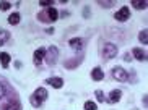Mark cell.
Returning <instances> with one entry per match:
<instances>
[{"instance_id":"cell-1","label":"cell","mask_w":148,"mask_h":110,"mask_svg":"<svg viewBox=\"0 0 148 110\" xmlns=\"http://www.w3.org/2000/svg\"><path fill=\"white\" fill-rule=\"evenodd\" d=\"M49 97V92H47V89L46 88H38L34 91V92L31 94L29 97V102H31V105L36 107V109H39L41 105H42V102L46 101Z\"/></svg>"},{"instance_id":"cell-2","label":"cell","mask_w":148,"mask_h":110,"mask_svg":"<svg viewBox=\"0 0 148 110\" xmlns=\"http://www.w3.org/2000/svg\"><path fill=\"white\" fill-rule=\"evenodd\" d=\"M38 20L41 23H56L59 20V11L54 7H49V8L42 10L41 13H38Z\"/></svg>"},{"instance_id":"cell-3","label":"cell","mask_w":148,"mask_h":110,"mask_svg":"<svg viewBox=\"0 0 148 110\" xmlns=\"http://www.w3.org/2000/svg\"><path fill=\"white\" fill-rule=\"evenodd\" d=\"M119 49L116 44H112V42H108V44H104V47H103V58L104 60H112L116 55H117Z\"/></svg>"},{"instance_id":"cell-4","label":"cell","mask_w":148,"mask_h":110,"mask_svg":"<svg viewBox=\"0 0 148 110\" xmlns=\"http://www.w3.org/2000/svg\"><path fill=\"white\" fill-rule=\"evenodd\" d=\"M57 58H59V49L54 47V45H51L49 49H46V57H44V60L47 62L49 66H54L57 63Z\"/></svg>"},{"instance_id":"cell-5","label":"cell","mask_w":148,"mask_h":110,"mask_svg":"<svg viewBox=\"0 0 148 110\" xmlns=\"http://www.w3.org/2000/svg\"><path fill=\"white\" fill-rule=\"evenodd\" d=\"M112 78L121 83H127L129 81V71L124 70L122 66H114L112 68Z\"/></svg>"},{"instance_id":"cell-6","label":"cell","mask_w":148,"mask_h":110,"mask_svg":"<svg viewBox=\"0 0 148 110\" xmlns=\"http://www.w3.org/2000/svg\"><path fill=\"white\" fill-rule=\"evenodd\" d=\"M114 18L121 23L127 21V20L130 18V8H129V7H121V8L117 10V13L114 15Z\"/></svg>"},{"instance_id":"cell-7","label":"cell","mask_w":148,"mask_h":110,"mask_svg":"<svg viewBox=\"0 0 148 110\" xmlns=\"http://www.w3.org/2000/svg\"><path fill=\"white\" fill-rule=\"evenodd\" d=\"M44 57H46V49H44V47L36 49L34 53H33V63H34L36 66H39L41 63L44 62Z\"/></svg>"},{"instance_id":"cell-8","label":"cell","mask_w":148,"mask_h":110,"mask_svg":"<svg viewBox=\"0 0 148 110\" xmlns=\"http://www.w3.org/2000/svg\"><path fill=\"white\" fill-rule=\"evenodd\" d=\"M46 84L52 86L54 89H60L62 86H64V79L59 78V76H52V78H47V79H46Z\"/></svg>"},{"instance_id":"cell-9","label":"cell","mask_w":148,"mask_h":110,"mask_svg":"<svg viewBox=\"0 0 148 110\" xmlns=\"http://www.w3.org/2000/svg\"><path fill=\"white\" fill-rule=\"evenodd\" d=\"M121 96H122L121 89H112V91L109 92V96H108V99H106V101H108L109 104H116V102L121 101Z\"/></svg>"},{"instance_id":"cell-10","label":"cell","mask_w":148,"mask_h":110,"mask_svg":"<svg viewBox=\"0 0 148 110\" xmlns=\"http://www.w3.org/2000/svg\"><path fill=\"white\" fill-rule=\"evenodd\" d=\"M132 55H134V58L138 60V62H147V52H145L143 49L135 47L134 50H132Z\"/></svg>"},{"instance_id":"cell-11","label":"cell","mask_w":148,"mask_h":110,"mask_svg":"<svg viewBox=\"0 0 148 110\" xmlns=\"http://www.w3.org/2000/svg\"><path fill=\"white\" fill-rule=\"evenodd\" d=\"M69 45L73 50H83V39H80V37H73V39L69 40Z\"/></svg>"},{"instance_id":"cell-12","label":"cell","mask_w":148,"mask_h":110,"mask_svg":"<svg viewBox=\"0 0 148 110\" xmlns=\"http://www.w3.org/2000/svg\"><path fill=\"white\" fill-rule=\"evenodd\" d=\"M104 78V71L101 70L99 66H95L91 70V79H95V81H101V79Z\"/></svg>"},{"instance_id":"cell-13","label":"cell","mask_w":148,"mask_h":110,"mask_svg":"<svg viewBox=\"0 0 148 110\" xmlns=\"http://www.w3.org/2000/svg\"><path fill=\"white\" fill-rule=\"evenodd\" d=\"M10 60H12L10 53H7V52H0V65L3 66V68H8Z\"/></svg>"},{"instance_id":"cell-14","label":"cell","mask_w":148,"mask_h":110,"mask_svg":"<svg viewBox=\"0 0 148 110\" xmlns=\"http://www.w3.org/2000/svg\"><path fill=\"white\" fill-rule=\"evenodd\" d=\"M10 40V32L5 29H0V45H5Z\"/></svg>"},{"instance_id":"cell-15","label":"cell","mask_w":148,"mask_h":110,"mask_svg":"<svg viewBox=\"0 0 148 110\" xmlns=\"http://www.w3.org/2000/svg\"><path fill=\"white\" fill-rule=\"evenodd\" d=\"M147 5V0H132V7H135L137 10H145Z\"/></svg>"},{"instance_id":"cell-16","label":"cell","mask_w":148,"mask_h":110,"mask_svg":"<svg viewBox=\"0 0 148 110\" xmlns=\"http://www.w3.org/2000/svg\"><path fill=\"white\" fill-rule=\"evenodd\" d=\"M20 18H21V16H20V13H18V11H15V13H12L8 16V23L15 26V24H18V23H20Z\"/></svg>"},{"instance_id":"cell-17","label":"cell","mask_w":148,"mask_h":110,"mask_svg":"<svg viewBox=\"0 0 148 110\" xmlns=\"http://www.w3.org/2000/svg\"><path fill=\"white\" fill-rule=\"evenodd\" d=\"M80 58H73V60H69V62H65V68H69V70H73L75 66L80 65Z\"/></svg>"},{"instance_id":"cell-18","label":"cell","mask_w":148,"mask_h":110,"mask_svg":"<svg viewBox=\"0 0 148 110\" xmlns=\"http://www.w3.org/2000/svg\"><path fill=\"white\" fill-rule=\"evenodd\" d=\"M7 94H8V88H7V83L0 79V99H2V97H5Z\"/></svg>"},{"instance_id":"cell-19","label":"cell","mask_w":148,"mask_h":110,"mask_svg":"<svg viewBox=\"0 0 148 110\" xmlns=\"http://www.w3.org/2000/svg\"><path fill=\"white\" fill-rule=\"evenodd\" d=\"M138 40L142 42V44H148V31L147 29H143V31H140V34H138Z\"/></svg>"},{"instance_id":"cell-20","label":"cell","mask_w":148,"mask_h":110,"mask_svg":"<svg viewBox=\"0 0 148 110\" xmlns=\"http://www.w3.org/2000/svg\"><path fill=\"white\" fill-rule=\"evenodd\" d=\"M83 107H85V110H98V105H96V102H93V101H86Z\"/></svg>"},{"instance_id":"cell-21","label":"cell","mask_w":148,"mask_h":110,"mask_svg":"<svg viewBox=\"0 0 148 110\" xmlns=\"http://www.w3.org/2000/svg\"><path fill=\"white\" fill-rule=\"evenodd\" d=\"M95 96H96V101H98V102H104V92H103L101 89H96Z\"/></svg>"},{"instance_id":"cell-22","label":"cell","mask_w":148,"mask_h":110,"mask_svg":"<svg viewBox=\"0 0 148 110\" xmlns=\"http://www.w3.org/2000/svg\"><path fill=\"white\" fill-rule=\"evenodd\" d=\"M39 5H41V7H46V8H49V7H52V5H54V2H52V0H41Z\"/></svg>"},{"instance_id":"cell-23","label":"cell","mask_w":148,"mask_h":110,"mask_svg":"<svg viewBox=\"0 0 148 110\" xmlns=\"http://www.w3.org/2000/svg\"><path fill=\"white\" fill-rule=\"evenodd\" d=\"M10 7H12V3H10V2H0V10H2V11H7Z\"/></svg>"},{"instance_id":"cell-24","label":"cell","mask_w":148,"mask_h":110,"mask_svg":"<svg viewBox=\"0 0 148 110\" xmlns=\"http://www.w3.org/2000/svg\"><path fill=\"white\" fill-rule=\"evenodd\" d=\"M98 5H101L103 8H111V7L114 5V2H103V0H99V2H98Z\"/></svg>"},{"instance_id":"cell-25","label":"cell","mask_w":148,"mask_h":110,"mask_svg":"<svg viewBox=\"0 0 148 110\" xmlns=\"http://www.w3.org/2000/svg\"><path fill=\"white\" fill-rule=\"evenodd\" d=\"M124 60H125V62H130V60H132L130 53H125V58H124Z\"/></svg>"},{"instance_id":"cell-26","label":"cell","mask_w":148,"mask_h":110,"mask_svg":"<svg viewBox=\"0 0 148 110\" xmlns=\"http://www.w3.org/2000/svg\"><path fill=\"white\" fill-rule=\"evenodd\" d=\"M83 15H85V16H88V15H90V8H88V7H85V11H83Z\"/></svg>"},{"instance_id":"cell-27","label":"cell","mask_w":148,"mask_h":110,"mask_svg":"<svg viewBox=\"0 0 148 110\" xmlns=\"http://www.w3.org/2000/svg\"><path fill=\"white\" fill-rule=\"evenodd\" d=\"M7 110H20V105H12L10 109H7Z\"/></svg>"},{"instance_id":"cell-28","label":"cell","mask_w":148,"mask_h":110,"mask_svg":"<svg viewBox=\"0 0 148 110\" xmlns=\"http://www.w3.org/2000/svg\"><path fill=\"white\" fill-rule=\"evenodd\" d=\"M46 32H47V34H52V32H54V28H49V29H46Z\"/></svg>"},{"instance_id":"cell-29","label":"cell","mask_w":148,"mask_h":110,"mask_svg":"<svg viewBox=\"0 0 148 110\" xmlns=\"http://www.w3.org/2000/svg\"><path fill=\"white\" fill-rule=\"evenodd\" d=\"M147 97H148V96L145 94V96H143V105H145V107H147Z\"/></svg>"}]
</instances>
